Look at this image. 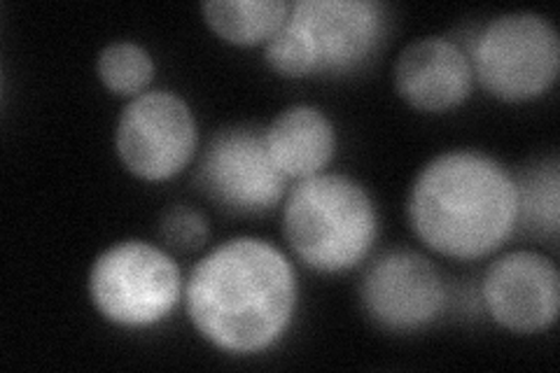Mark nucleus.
I'll return each instance as SVG.
<instances>
[{"label":"nucleus","instance_id":"1","mask_svg":"<svg viewBox=\"0 0 560 373\" xmlns=\"http://www.w3.org/2000/svg\"><path fill=\"white\" fill-rule=\"evenodd\" d=\"M296 294V273L288 255L257 236L215 245L185 282L191 327L226 354L273 348L292 325Z\"/></svg>","mask_w":560,"mask_h":373},{"label":"nucleus","instance_id":"2","mask_svg":"<svg viewBox=\"0 0 560 373\" xmlns=\"http://www.w3.org/2000/svg\"><path fill=\"white\" fill-rule=\"evenodd\" d=\"M407 218L418 241L436 255L488 257L518 229L516 177L483 152L436 154L416 175Z\"/></svg>","mask_w":560,"mask_h":373},{"label":"nucleus","instance_id":"3","mask_svg":"<svg viewBox=\"0 0 560 373\" xmlns=\"http://www.w3.org/2000/svg\"><path fill=\"white\" fill-rule=\"evenodd\" d=\"M283 234L308 269L346 273L370 257L378 238V210L353 177L320 173L288 191Z\"/></svg>","mask_w":560,"mask_h":373},{"label":"nucleus","instance_id":"4","mask_svg":"<svg viewBox=\"0 0 560 373\" xmlns=\"http://www.w3.org/2000/svg\"><path fill=\"white\" fill-rule=\"evenodd\" d=\"M86 290L108 323L148 329L164 323L185 299V280L166 250L131 238L110 245L94 259Z\"/></svg>","mask_w":560,"mask_h":373},{"label":"nucleus","instance_id":"5","mask_svg":"<svg viewBox=\"0 0 560 373\" xmlns=\"http://www.w3.org/2000/svg\"><path fill=\"white\" fill-rule=\"evenodd\" d=\"M469 61L475 80L493 98L537 101L560 73L558 31L537 12L500 14L477 35Z\"/></svg>","mask_w":560,"mask_h":373},{"label":"nucleus","instance_id":"6","mask_svg":"<svg viewBox=\"0 0 560 373\" xmlns=\"http://www.w3.org/2000/svg\"><path fill=\"white\" fill-rule=\"evenodd\" d=\"M199 148L195 113L185 98L150 89L131 98L119 115L115 150L125 168L145 183L180 175Z\"/></svg>","mask_w":560,"mask_h":373},{"label":"nucleus","instance_id":"7","mask_svg":"<svg viewBox=\"0 0 560 373\" xmlns=\"http://www.w3.org/2000/svg\"><path fill=\"white\" fill-rule=\"evenodd\" d=\"M199 187L210 201L236 215H261L288 197V177L276 168L265 133L250 127L222 129L199 159Z\"/></svg>","mask_w":560,"mask_h":373},{"label":"nucleus","instance_id":"8","mask_svg":"<svg viewBox=\"0 0 560 373\" xmlns=\"http://www.w3.org/2000/svg\"><path fill=\"white\" fill-rule=\"evenodd\" d=\"M288 22L306 47L311 75L353 73L385 33L383 5L374 0H296Z\"/></svg>","mask_w":560,"mask_h":373},{"label":"nucleus","instance_id":"9","mask_svg":"<svg viewBox=\"0 0 560 373\" xmlns=\"http://www.w3.org/2000/svg\"><path fill=\"white\" fill-rule=\"evenodd\" d=\"M364 313L388 331L430 327L446 306L440 269L420 253L393 250L381 255L360 282Z\"/></svg>","mask_w":560,"mask_h":373},{"label":"nucleus","instance_id":"10","mask_svg":"<svg viewBox=\"0 0 560 373\" xmlns=\"http://www.w3.org/2000/svg\"><path fill=\"white\" fill-rule=\"evenodd\" d=\"M481 296L502 329L525 336L547 331L560 311V273L541 253H506L488 266Z\"/></svg>","mask_w":560,"mask_h":373},{"label":"nucleus","instance_id":"11","mask_svg":"<svg viewBox=\"0 0 560 373\" xmlns=\"http://www.w3.org/2000/svg\"><path fill=\"white\" fill-rule=\"evenodd\" d=\"M475 84L467 51L448 38H420L399 51L395 89L418 113H448L463 105Z\"/></svg>","mask_w":560,"mask_h":373},{"label":"nucleus","instance_id":"12","mask_svg":"<svg viewBox=\"0 0 560 373\" xmlns=\"http://www.w3.org/2000/svg\"><path fill=\"white\" fill-rule=\"evenodd\" d=\"M261 133L271 162L288 180L300 183L325 173L337 154L335 124L308 103L280 110Z\"/></svg>","mask_w":560,"mask_h":373},{"label":"nucleus","instance_id":"13","mask_svg":"<svg viewBox=\"0 0 560 373\" xmlns=\"http://www.w3.org/2000/svg\"><path fill=\"white\" fill-rule=\"evenodd\" d=\"M288 0H208L203 20L218 38L236 47L267 45L288 22Z\"/></svg>","mask_w":560,"mask_h":373},{"label":"nucleus","instance_id":"14","mask_svg":"<svg viewBox=\"0 0 560 373\" xmlns=\"http://www.w3.org/2000/svg\"><path fill=\"white\" fill-rule=\"evenodd\" d=\"M516 177L518 226L556 241L560 231V168L556 159L537 162Z\"/></svg>","mask_w":560,"mask_h":373},{"label":"nucleus","instance_id":"15","mask_svg":"<svg viewBox=\"0 0 560 373\" xmlns=\"http://www.w3.org/2000/svg\"><path fill=\"white\" fill-rule=\"evenodd\" d=\"M96 73L108 92L136 98L154 80V59L145 47L131 40H119L103 47L96 61Z\"/></svg>","mask_w":560,"mask_h":373},{"label":"nucleus","instance_id":"16","mask_svg":"<svg viewBox=\"0 0 560 373\" xmlns=\"http://www.w3.org/2000/svg\"><path fill=\"white\" fill-rule=\"evenodd\" d=\"M162 238L166 245L175 247V250L191 253V250H201V247L210 238V226L203 212L189 206H173L168 208L162 222H160Z\"/></svg>","mask_w":560,"mask_h":373}]
</instances>
